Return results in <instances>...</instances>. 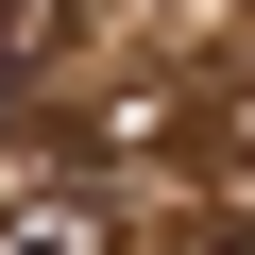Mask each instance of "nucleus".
Here are the masks:
<instances>
[{
	"label": "nucleus",
	"instance_id": "f257e3e1",
	"mask_svg": "<svg viewBox=\"0 0 255 255\" xmlns=\"http://www.w3.org/2000/svg\"><path fill=\"white\" fill-rule=\"evenodd\" d=\"M102 238H119V187H34L0 221V255H102Z\"/></svg>",
	"mask_w": 255,
	"mask_h": 255
},
{
	"label": "nucleus",
	"instance_id": "f03ea898",
	"mask_svg": "<svg viewBox=\"0 0 255 255\" xmlns=\"http://www.w3.org/2000/svg\"><path fill=\"white\" fill-rule=\"evenodd\" d=\"M51 34H68V0H0V102L51 68Z\"/></svg>",
	"mask_w": 255,
	"mask_h": 255
},
{
	"label": "nucleus",
	"instance_id": "7ed1b4c3",
	"mask_svg": "<svg viewBox=\"0 0 255 255\" xmlns=\"http://www.w3.org/2000/svg\"><path fill=\"white\" fill-rule=\"evenodd\" d=\"M221 255H255V238H221Z\"/></svg>",
	"mask_w": 255,
	"mask_h": 255
}]
</instances>
